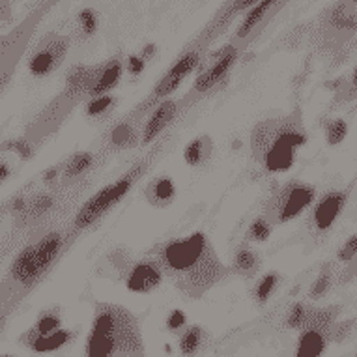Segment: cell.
<instances>
[{
	"mask_svg": "<svg viewBox=\"0 0 357 357\" xmlns=\"http://www.w3.org/2000/svg\"><path fill=\"white\" fill-rule=\"evenodd\" d=\"M66 53H68L66 38L54 34L47 36V38H43V41H40V47L30 56L29 71L34 77H47L62 64Z\"/></svg>",
	"mask_w": 357,
	"mask_h": 357,
	"instance_id": "obj_12",
	"label": "cell"
},
{
	"mask_svg": "<svg viewBox=\"0 0 357 357\" xmlns=\"http://www.w3.org/2000/svg\"><path fill=\"white\" fill-rule=\"evenodd\" d=\"M176 185L169 176H158L144 189V199L152 208H169L176 200Z\"/></svg>",
	"mask_w": 357,
	"mask_h": 357,
	"instance_id": "obj_16",
	"label": "cell"
},
{
	"mask_svg": "<svg viewBox=\"0 0 357 357\" xmlns=\"http://www.w3.org/2000/svg\"><path fill=\"white\" fill-rule=\"evenodd\" d=\"M236 60H238V49H236L234 45H229V47H225L222 51H219V53L213 56V60H211V64L197 77V81H195L191 92L182 100L183 112L188 111L191 105H195V101L199 100V98H202V96L208 94L210 90H213L225 77L229 75L230 70H232V66L236 64Z\"/></svg>",
	"mask_w": 357,
	"mask_h": 357,
	"instance_id": "obj_9",
	"label": "cell"
},
{
	"mask_svg": "<svg viewBox=\"0 0 357 357\" xmlns=\"http://www.w3.org/2000/svg\"><path fill=\"white\" fill-rule=\"evenodd\" d=\"M317 200V188L301 180H288L270 193L264 213L273 225H284L299 217Z\"/></svg>",
	"mask_w": 357,
	"mask_h": 357,
	"instance_id": "obj_6",
	"label": "cell"
},
{
	"mask_svg": "<svg viewBox=\"0 0 357 357\" xmlns=\"http://www.w3.org/2000/svg\"><path fill=\"white\" fill-rule=\"evenodd\" d=\"M351 2H357V0H351Z\"/></svg>",
	"mask_w": 357,
	"mask_h": 357,
	"instance_id": "obj_39",
	"label": "cell"
},
{
	"mask_svg": "<svg viewBox=\"0 0 357 357\" xmlns=\"http://www.w3.org/2000/svg\"><path fill=\"white\" fill-rule=\"evenodd\" d=\"M153 53V45H148V49H144V56H150Z\"/></svg>",
	"mask_w": 357,
	"mask_h": 357,
	"instance_id": "obj_37",
	"label": "cell"
},
{
	"mask_svg": "<svg viewBox=\"0 0 357 357\" xmlns=\"http://www.w3.org/2000/svg\"><path fill=\"white\" fill-rule=\"evenodd\" d=\"M350 197V189H331L314 202L309 213V230L314 236L328 234L333 229L339 215L344 211Z\"/></svg>",
	"mask_w": 357,
	"mask_h": 357,
	"instance_id": "obj_10",
	"label": "cell"
},
{
	"mask_svg": "<svg viewBox=\"0 0 357 357\" xmlns=\"http://www.w3.org/2000/svg\"><path fill=\"white\" fill-rule=\"evenodd\" d=\"M211 152H213V142L208 135H200L189 142L183 148V161L189 167H202L210 161Z\"/></svg>",
	"mask_w": 357,
	"mask_h": 357,
	"instance_id": "obj_19",
	"label": "cell"
},
{
	"mask_svg": "<svg viewBox=\"0 0 357 357\" xmlns=\"http://www.w3.org/2000/svg\"><path fill=\"white\" fill-rule=\"evenodd\" d=\"M79 23H81V29L84 34H94L96 26H98V17L92 10H82L79 13Z\"/></svg>",
	"mask_w": 357,
	"mask_h": 357,
	"instance_id": "obj_32",
	"label": "cell"
},
{
	"mask_svg": "<svg viewBox=\"0 0 357 357\" xmlns=\"http://www.w3.org/2000/svg\"><path fill=\"white\" fill-rule=\"evenodd\" d=\"M2 357H15V356H8V354H4V356H2Z\"/></svg>",
	"mask_w": 357,
	"mask_h": 357,
	"instance_id": "obj_38",
	"label": "cell"
},
{
	"mask_svg": "<svg viewBox=\"0 0 357 357\" xmlns=\"http://www.w3.org/2000/svg\"><path fill=\"white\" fill-rule=\"evenodd\" d=\"M258 268H260V257H258V252L255 251L251 245L241 243V245L236 249L234 262H232V270H234V273L245 277V279H251V277L258 271Z\"/></svg>",
	"mask_w": 357,
	"mask_h": 357,
	"instance_id": "obj_20",
	"label": "cell"
},
{
	"mask_svg": "<svg viewBox=\"0 0 357 357\" xmlns=\"http://www.w3.org/2000/svg\"><path fill=\"white\" fill-rule=\"evenodd\" d=\"M339 312V305H328L322 309L312 307L310 309L307 322H305L303 328L299 329L296 357H322L328 344L333 340Z\"/></svg>",
	"mask_w": 357,
	"mask_h": 357,
	"instance_id": "obj_7",
	"label": "cell"
},
{
	"mask_svg": "<svg viewBox=\"0 0 357 357\" xmlns=\"http://www.w3.org/2000/svg\"><path fill=\"white\" fill-rule=\"evenodd\" d=\"M8 176H10V169H8V163H6V161H2V163H0V180H2V182H6Z\"/></svg>",
	"mask_w": 357,
	"mask_h": 357,
	"instance_id": "obj_36",
	"label": "cell"
},
{
	"mask_svg": "<svg viewBox=\"0 0 357 357\" xmlns=\"http://www.w3.org/2000/svg\"><path fill=\"white\" fill-rule=\"evenodd\" d=\"M208 346V333L202 326H189L182 331L178 348L180 354L185 357H199Z\"/></svg>",
	"mask_w": 357,
	"mask_h": 357,
	"instance_id": "obj_18",
	"label": "cell"
},
{
	"mask_svg": "<svg viewBox=\"0 0 357 357\" xmlns=\"http://www.w3.org/2000/svg\"><path fill=\"white\" fill-rule=\"evenodd\" d=\"M165 275L159 264L153 260L150 255L139 260H131L126 264V271H123V282L128 290L135 294H150L155 288L161 287Z\"/></svg>",
	"mask_w": 357,
	"mask_h": 357,
	"instance_id": "obj_11",
	"label": "cell"
},
{
	"mask_svg": "<svg viewBox=\"0 0 357 357\" xmlns=\"http://www.w3.org/2000/svg\"><path fill=\"white\" fill-rule=\"evenodd\" d=\"M146 255L159 264L165 279L188 299H200L229 277V268L217 257L204 232L159 241Z\"/></svg>",
	"mask_w": 357,
	"mask_h": 357,
	"instance_id": "obj_1",
	"label": "cell"
},
{
	"mask_svg": "<svg viewBox=\"0 0 357 357\" xmlns=\"http://www.w3.org/2000/svg\"><path fill=\"white\" fill-rule=\"evenodd\" d=\"M167 324V329H169L170 333H178V331H182L185 328V324H188V317H185V312L180 309L170 310L169 317L165 320Z\"/></svg>",
	"mask_w": 357,
	"mask_h": 357,
	"instance_id": "obj_30",
	"label": "cell"
},
{
	"mask_svg": "<svg viewBox=\"0 0 357 357\" xmlns=\"http://www.w3.org/2000/svg\"><path fill=\"white\" fill-rule=\"evenodd\" d=\"M128 66L129 71H131L133 75H139V73L144 70V59H141V56H129Z\"/></svg>",
	"mask_w": 357,
	"mask_h": 357,
	"instance_id": "obj_33",
	"label": "cell"
},
{
	"mask_svg": "<svg viewBox=\"0 0 357 357\" xmlns=\"http://www.w3.org/2000/svg\"><path fill=\"white\" fill-rule=\"evenodd\" d=\"M282 277L277 273V271H270V273H266L255 282V287H252L251 294L252 299L257 301L258 305H266L271 299V296L277 292V288L281 284Z\"/></svg>",
	"mask_w": 357,
	"mask_h": 357,
	"instance_id": "obj_21",
	"label": "cell"
},
{
	"mask_svg": "<svg viewBox=\"0 0 357 357\" xmlns=\"http://www.w3.org/2000/svg\"><path fill=\"white\" fill-rule=\"evenodd\" d=\"M307 144V129L301 111L268 118L258 122L251 131V155L266 172L281 174L296 163L299 148Z\"/></svg>",
	"mask_w": 357,
	"mask_h": 357,
	"instance_id": "obj_4",
	"label": "cell"
},
{
	"mask_svg": "<svg viewBox=\"0 0 357 357\" xmlns=\"http://www.w3.org/2000/svg\"><path fill=\"white\" fill-rule=\"evenodd\" d=\"M98 159L92 152H77L73 153L62 167V182L75 183L77 180H82V176L94 169Z\"/></svg>",
	"mask_w": 357,
	"mask_h": 357,
	"instance_id": "obj_17",
	"label": "cell"
},
{
	"mask_svg": "<svg viewBox=\"0 0 357 357\" xmlns=\"http://www.w3.org/2000/svg\"><path fill=\"white\" fill-rule=\"evenodd\" d=\"M357 100V66L354 73H351V79L350 82L342 86V90L339 92V96L335 98V107L339 105H346V103H350V101Z\"/></svg>",
	"mask_w": 357,
	"mask_h": 357,
	"instance_id": "obj_29",
	"label": "cell"
},
{
	"mask_svg": "<svg viewBox=\"0 0 357 357\" xmlns=\"http://www.w3.org/2000/svg\"><path fill=\"white\" fill-rule=\"evenodd\" d=\"M75 331H70V329L64 328L53 335H38L34 329L30 328L29 331H24L19 337V342L26 346L34 354H53V351L64 348L66 344H70L71 340L75 339Z\"/></svg>",
	"mask_w": 357,
	"mask_h": 357,
	"instance_id": "obj_15",
	"label": "cell"
},
{
	"mask_svg": "<svg viewBox=\"0 0 357 357\" xmlns=\"http://www.w3.org/2000/svg\"><path fill=\"white\" fill-rule=\"evenodd\" d=\"M116 107V98L111 94L101 96V98H96V100H90L86 103V116L94 118V120H105L107 116H111L112 111Z\"/></svg>",
	"mask_w": 357,
	"mask_h": 357,
	"instance_id": "obj_22",
	"label": "cell"
},
{
	"mask_svg": "<svg viewBox=\"0 0 357 357\" xmlns=\"http://www.w3.org/2000/svg\"><path fill=\"white\" fill-rule=\"evenodd\" d=\"M73 240L71 222L68 227L51 225L32 232L29 243H24L21 251L15 252L2 279V324L53 271Z\"/></svg>",
	"mask_w": 357,
	"mask_h": 357,
	"instance_id": "obj_2",
	"label": "cell"
},
{
	"mask_svg": "<svg viewBox=\"0 0 357 357\" xmlns=\"http://www.w3.org/2000/svg\"><path fill=\"white\" fill-rule=\"evenodd\" d=\"M271 230H273V222H271L268 217H257V219L249 225V229H247L245 241H251V243H264V241L270 240Z\"/></svg>",
	"mask_w": 357,
	"mask_h": 357,
	"instance_id": "obj_24",
	"label": "cell"
},
{
	"mask_svg": "<svg viewBox=\"0 0 357 357\" xmlns=\"http://www.w3.org/2000/svg\"><path fill=\"white\" fill-rule=\"evenodd\" d=\"M312 307H309L307 303H303V301H299V303L292 305L290 307V310L287 312V320H284V326H287L288 329H301L305 326V322H307V318H309V312Z\"/></svg>",
	"mask_w": 357,
	"mask_h": 357,
	"instance_id": "obj_28",
	"label": "cell"
},
{
	"mask_svg": "<svg viewBox=\"0 0 357 357\" xmlns=\"http://www.w3.org/2000/svg\"><path fill=\"white\" fill-rule=\"evenodd\" d=\"M142 126L144 123L141 120L128 116L122 122H118L116 126H112L107 131L103 144H105L107 152H118V150H128V148L141 146V135H142Z\"/></svg>",
	"mask_w": 357,
	"mask_h": 357,
	"instance_id": "obj_14",
	"label": "cell"
},
{
	"mask_svg": "<svg viewBox=\"0 0 357 357\" xmlns=\"http://www.w3.org/2000/svg\"><path fill=\"white\" fill-rule=\"evenodd\" d=\"M82 357H146L135 314L123 305L98 301Z\"/></svg>",
	"mask_w": 357,
	"mask_h": 357,
	"instance_id": "obj_3",
	"label": "cell"
},
{
	"mask_svg": "<svg viewBox=\"0 0 357 357\" xmlns=\"http://www.w3.org/2000/svg\"><path fill=\"white\" fill-rule=\"evenodd\" d=\"M273 2H275V0H262L260 4H257V6L252 8L251 13L247 15L245 21L241 23L240 30H238V38H245V36L249 34V32H251L252 29H255V24H257L258 21H260V19L264 17V13L270 10Z\"/></svg>",
	"mask_w": 357,
	"mask_h": 357,
	"instance_id": "obj_27",
	"label": "cell"
},
{
	"mask_svg": "<svg viewBox=\"0 0 357 357\" xmlns=\"http://www.w3.org/2000/svg\"><path fill=\"white\" fill-rule=\"evenodd\" d=\"M199 60L200 56L197 51H191V53L183 54L182 59L178 60V62H176V64L172 66L167 73H165L163 79L153 86V90L150 92V96H148L146 100L142 101L141 105L137 107L135 111L131 112L129 116L135 118V120H141L142 122V118L146 116V114H150V112H152L153 109L161 103V101L167 100L170 94H174L176 90L180 88V84L185 81V77H188L189 73L199 66Z\"/></svg>",
	"mask_w": 357,
	"mask_h": 357,
	"instance_id": "obj_8",
	"label": "cell"
},
{
	"mask_svg": "<svg viewBox=\"0 0 357 357\" xmlns=\"http://www.w3.org/2000/svg\"><path fill=\"white\" fill-rule=\"evenodd\" d=\"M348 137V123L342 118H333L326 123V142L329 146H339Z\"/></svg>",
	"mask_w": 357,
	"mask_h": 357,
	"instance_id": "obj_26",
	"label": "cell"
},
{
	"mask_svg": "<svg viewBox=\"0 0 357 357\" xmlns=\"http://www.w3.org/2000/svg\"><path fill=\"white\" fill-rule=\"evenodd\" d=\"M183 112L182 101L174 100H165L161 101L150 114L148 120L142 126V135H141V146H150L155 139L161 137V133L167 131L170 123L174 122L176 118L180 116Z\"/></svg>",
	"mask_w": 357,
	"mask_h": 357,
	"instance_id": "obj_13",
	"label": "cell"
},
{
	"mask_svg": "<svg viewBox=\"0 0 357 357\" xmlns=\"http://www.w3.org/2000/svg\"><path fill=\"white\" fill-rule=\"evenodd\" d=\"M357 257V234L350 236L348 240L342 243V247L339 249V252H337V258H339V262H351L354 258Z\"/></svg>",
	"mask_w": 357,
	"mask_h": 357,
	"instance_id": "obj_31",
	"label": "cell"
},
{
	"mask_svg": "<svg viewBox=\"0 0 357 357\" xmlns=\"http://www.w3.org/2000/svg\"><path fill=\"white\" fill-rule=\"evenodd\" d=\"M59 172H60V169H56V167H53V169L51 170H47V172H45V174H43V182H53L54 178H59Z\"/></svg>",
	"mask_w": 357,
	"mask_h": 357,
	"instance_id": "obj_35",
	"label": "cell"
},
{
	"mask_svg": "<svg viewBox=\"0 0 357 357\" xmlns=\"http://www.w3.org/2000/svg\"><path fill=\"white\" fill-rule=\"evenodd\" d=\"M38 335H53L62 329V317H60L59 309H49L40 312V317L32 326Z\"/></svg>",
	"mask_w": 357,
	"mask_h": 357,
	"instance_id": "obj_23",
	"label": "cell"
},
{
	"mask_svg": "<svg viewBox=\"0 0 357 357\" xmlns=\"http://www.w3.org/2000/svg\"><path fill=\"white\" fill-rule=\"evenodd\" d=\"M331 287H333V268H331V264H326L314 279V282L310 284L309 299H312V301L322 299L331 290Z\"/></svg>",
	"mask_w": 357,
	"mask_h": 357,
	"instance_id": "obj_25",
	"label": "cell"
},
{
	"mask_svg": "<svg viewBox=\"0 0 357 357\" xmlns=\"http://www.w3.org/2000/svg\"><path fill=\"white\" fill-rule=\"evenodd\" d=\"M158 152L159 146L148 153L146 158L135 161V165L129 167L118 180H114V182L105 185V188H101L98 193L92 195V197L77 210L75 217L71 219V234H73V238H77V236L81 234L82 230L94 227L96 222L100 221V219H103L114 206L120 204V202L126 199V195L135 188L137 182L141 180L142 176L146 174Z\"/></svg>",
	"mask_w": 357,
	"mask_h": 357,
	"instance_id": "obj_5",
	"label": "cell"
},
{
	"mask_svg": "<svg viewBox=\"0 0 357 357\" xmlns=\"http://www.w3.org/2000/svg\"><path fill=\"white\" fill-rule=\"evenodd\" d=\"M257 0H234V4L230 6L229 10V15H234L236 12H241V10H245V8H249L251 4H255Z\"/></svg>",
	"mask_w": 357,
	"mask_h": 357,
	"instance_id": "obj_34",
	"label": "cell"
}]
</instances>
